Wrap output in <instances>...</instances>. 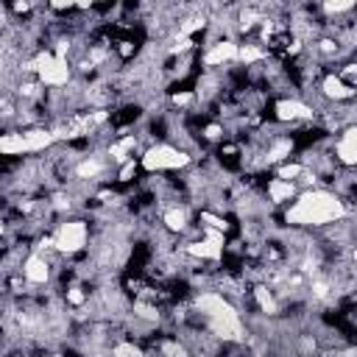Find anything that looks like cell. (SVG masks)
<instances>
[{"instance_id":"6da1fadb","label":"cell","mask_w":357,"mask_h":357,"mask_svg":"<svg viewBox=\"0 0 357 357\" xmlns=\"http://www.w3.org/2000/svg\"><path fill=\"white\" fill-rule=\"evenodd\" d=\"M349 218L346 204L326 187H315V190H304L298 192V198L284 206L282 212V223L284 226H296V229H324L329 223H337Z\"/></svg>"},{"instance_id":"7a4b0ae2","label":"cell","mask_w":357,"mask_h":357,"mask_svg":"<svg viewBox=\"0 0 357 357\" xmlns=\"http://www.w3.org/2000/svg\"><path fill=\"white\" fill-rule=\"evenodd\" d=\"M192 162H195L192 153H187L170 142H159L139 156V167L148 170L151 176L165 173V170H184V167H192Z\"/></svg>"},{"instance_id":"3957f363","label":"cell","mask_w":357,"mask_h":357,"mask_svg":"<svg viewBox=\"0 0 357 357\" xmlns=\"http://www.w3.org/2000/svg\"><path fill=\"white\" fill-rule=\"evenodd\" d=\"M20 273L25 276V282H28L31 287H42V284H50V282H53V262H50V257H42V254L31 251V254L22 259Z\"/></svg>"},{"instance_id":"277c9868","label":"cell","mask_w":357,"mask_h":357,"mask_svg":"<svg viewBox=\"0 0 357 357\" xmlns=\"http://www.w3.org/2000/svg\"><path fill=\"white\" fill-rule=\"evenodd\" d=\"M237 50H240V45L237 42H231V39H223V42H215V45H209L206 50H204V56H201V64L206 67V70H215V67H229L231 61H237Z\"/></svg>"},{"instance_id":"5b68a950","label":"cell","mask_w":357,"mask_h":357,"mask_svg":"<svg viewBox=\"0 0 357 357\" xmlns=\"http://www.w3.org/2000/svg\"><path fill=\"white\" fill-rule=\"evenodd\" d=\"M265 198L271 201V206H290V201L298 198V187L293 181H282L273 176L265 181Z\"/></svg>"},{"instance_id":"8992f818","label":"cell","mask_w":357,"mask_h":357,"mask_svg":"<svg viewBox=\"0 0 357 357\" xmlns=\"http://www.w3.org/2000/svg\"><path fill=\"white\" fill-rule=\"evenodd\" d=\"M137 167H139V162H137V159H131V162H126V165H120V170H117V181H120V184H128V181L134 178V173H137Z\"/></svg>"}]
</instances>
